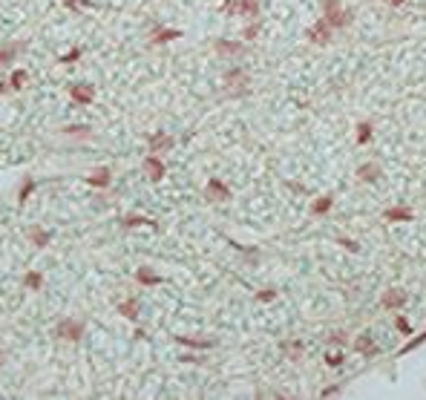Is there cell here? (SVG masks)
Segmentation results:
<instances>
[{
  "label": "cell",
  "instance_id": "13",
  "mask_svg": "<svg viewBox=\"0 0 426 400\" xmlns=\"http://www.w3.org/2000/svg\"><path fill=\"white\" fill-rule=\"evenodd\" d=\"M135 279L141 285H159L161 282V276L156 274V271H150V268H138V271H135Z\"/></svg>",
  "mask_w": 426,
  "mask_h": 400
},
{
  "label": "cell",
  "instance_id": "10",
  "mask_svg": "<svg viewBox=\"0 0 426 400\" xmlns=\"http://www.w3.org/2000/svg\"><path fill=\"white\" fill-rule=\"evenodd\" d=\"M216 52H222V55H242L245 52V44H236V41H216Z\"/></svg>",
  "mask_w": 426,
  "mask_h": 400
},
{
  "label": "cell",
  "instance_id": "23",
  "mask_svg": "<svg viewBox=\"0 0 426 400\" xmlns=\"http://www.w3.org/2000/svg\"><path fill=\"white\" fill-rule=\"evenodd\" d=\"M377 173H380V167H377V164H363V167H360V178H363V181H374V178H377Z\"/></svg>",
  "mask_w": 426,
  "mask_h": 400
},
{
  "label": "cell",
  "instance_id": "18",
  "mask_svg": "<svg viewBox=\"0 0 426 400\" xmlns=\"http://www.w3.org/2000/svg\"><path fill=\"white\" fill-rule=\"evenodd\" d=\"M118 311H121V317H127V320H135V317H138V303H135V300H124V303L118 305Z\"/></svg>",
  "mask_w": 426,
  "mask_h": 400
},
{
  "label": "cell",
  "instance_id": "33",
  "mask_svg": "<svg viewBox=\"0 0 426 400\" xmlns=\"http://www.w3.org/2000/svg\"><path fill=\"white\" fill-rule=\"evenodd\" d=\"M257 300H259V303H271V300H274V291H259Z\"/></svg>",
  "mask_w": 426,
  "mask_h": 400
},
{
  "label": "cell",
  "instance_id": "4",
  "mask_svg": "<svg viewBox=\"0 0 426 400\" xmlns=\"http://www.w3.org/2000/svg\"><path fill=\"white\" fill-rule=\"evenodd\" d=\"M69 95H72V101H78V104H92L95 101V87L92 84H72L69 87Z\"/></svg>",
  "mask_w": 426,
  "mask_h": 400
},
{
  "label": "cell",
  "instance_id": "3",
  "mask_svg": "<svg viewBox=\"0 0 426 400\" xmlns=\"http://www.w3.org/2000/svg\"><path fill=\"white\" fill-rule=\"evenodd\" d=\"M225 15H259L257 0H225Z\"/></svg>",
  "mask_w": 426,
  "mask_h": 400
},
{
  "label": "cell",
  "instance_id": "12",
  "mask_svg": "<svg viewBox=\"0 0 426 400\" xmlns=\"http://www.w3.org/2000/svg\"><path fill=\"white\" fill-rule=\"evenodd\" d=\"M29 239L35 242L38 248H46L49 239H52V231H44V228H29Z\"/></svg>",
  "mask_w": 426,
  "mask_h": 400
},
{
  "label": "cell",
  "instance_id": "25",
  "mask_svg": "<svg viewBox=\"0 0 426 400\" xmlns=\"http://www.w3.org/2000/svg\"><path fill=\"white\" fill-rule=\"evenodd\" d=\"M63 6H66V9H89L92 0H63Z\"/></svg>",
  "mask_w": 426,
  "mask_h": 400
},
{
  "label": "cell",
  "instance_id": "24",
  "mask_svg": "<svg viewBox=\"0 0 426 400\" xmlns=\"http://www.w3.org/2000/svg\"><path fill=\"white\" fill-rule=\"evenodd\" d=\"M124 228H138V225H153V228H156V222H153V219H144V216H124Z\"/></svg>",
  "mask_w": 426,
  "mask_h": 400
},
{
  "label": "cell",
  "instance_id": "19",
  "mask_svg": "<svg viewBox=\"0 0 426 400\" xmlns=\"http://www.w3.org/2000/svg\"><path fill=\"white\" fill-rule=\"evenodd\" d=\"M32 190H35V178H23V181H20V190H18V202L20 205H26V199H29Z\"/></svg>",
  "mask_w": 426,
  "mask_h": 400
},
{
  "label": "cell",
  "instance_id": "36",
  "mask_svg": "<svg viewBox=\"0 0 426 400\" xmlns=\"http://www.w3.org/2000/svg\"><path fill=\"white\" fill-rule=\"evenodd\" d=\"M9 89H12V87H9V84H6V81H0V95H6Z\"/></svg>",
  "mask_w": 426,
  "mask_h": 400
},
{
  "label": "cell",
  "instance_id": "5",
  "mask_svg": "<svg viewBox=\"0 0 426 400\" xmlns=\"http://www.w3.org/2000/svg\"><path fill=\"white\" fill-rule=\"evenodd\" d=\"M204 196H207L210 202H225V199H231V190H228L219 178H210L207 187H204Z\"/></svg>",
  "mask_w": 426,
  "mask_h": 400
},
{
  "label": "cell",
  "instance_id": "8",
  "mask_svg": "<svg viewBox=\"0 0 426 400\" xmlns=\"http://www.w3.org/2000/svg\"><path fill=\"white\" fill-rule=\"evenodd\" d=\"M167 147H173V135H167V133L150 135V153H161V150H167Z\"/></svg>",
  "mask_w": 426,
  "mask_h": 400
},
{
  "label": "cell",
  "instance_id": "28",
  "mask_svg": "<svg viewBox=\"0 0 426 400\" xmlns=\"http://www.w3.org/2000/svg\"><path fill=\"white\" fill-rule=\"evenodd\" d=\"M78 58H81V46H75V49H69V52L63 55V58H58V61L61 63H75Z\"/></svg>",
  "mask_w": 426,
  "mask_h": 400
},
{
  "label": "cell",
  "instance_id": "29",
  "mask_svg": "<svg viewBox=\"0 0 426 400\" xmlns=\"http://www.w3.org/2000/svg\"><path fill=\"white\" fill-rule=\"evenodd\" d=\"M329 207H331V199H329V196H326V199H320V202H314V207H311V210H314V213H326Z\"/></svg>",
  "mask_w": 426,
  "mask_h": 400
},
{
  "label": "cell",
  "instance_id": "34",
  "mask_svg": "<svg viewBox=\"0 0 426 400\" xmlns=\"http://www.w3.org/2000/svg\"><path fill=\"white\" fill-rule=\"evenodd\" d=\"M257 32H259V23H251V26L245 29V38H257Z\"/></svg>",
  "mask_w": 426,
  "mask_h": 400
},
{
  "label": "cell",
  "instance_id": "9",
  "mask_svg": "<svg viewBox=\"0 0 426 400\" xmlns=\"http://www.w3.org/2000/svg\"><path fill=\"white\" fill-rule=\"evenodd\" d=\"M383 219L386 222H412V210L409 207H392V210L383 213Z\"/></svg>",
  "mask_w": 426,
  "mask_h": 400
},
{
  "label": "cell",
  "instance_id": "26",
  "mask_svg": "<svg viewBox=\"0 0 426 400\" xmlns=\"http://www.w3.org/2000/svg\"><path fill=\"white\" fill-rule=\"evenodd\" d=\"M369 138H372V127H369V124H360V127H357V141L366 144Z\"/></svg>",
  "mask_w": 426,
  "mask_h": 400
},
{
  "label": "cell",
  "instance_id": "22",
  "mask_svg": "<svg viewBox=\"0 0 426 400\" xmlns=\"http://www.w3.org/2000/svg\"><path fill=\"white\" fill-rule=\"evenodd\" d=\"M26 78H29V75H26V69H15V72H12V81H9V87H12V89H23V84H26Z\"/></svg>",
  "mask_w": 426,
  "mask_h": 400
},
{
  "label": "cell",
  "instance_id": "32",
  "mask_svg": "<svg viewBox=\"0 0 426 400\" xmlns=\"http://www.w3.org/2000/svg\"><path fill=\"white\" fill-rule=\"evenodd\" d=\"M326 363H329V366H340V363H343V354H334V351H331V354H326Z\"/></svg>",
  "mask_w": 426,
  "mask_h": 400
},
{
  "label": "cell",
  "instance_id": "1",
  "mask_svg": "<svg viewBox=\"0 0 426 400\" xmlns=\"http://www.w3.org/2000/svg\"><path fill=\"white\" fill-rule=\"evenodd\" d=\"M55 337H63L69 340V343H78L81 337H84V322L81 320H72V317H66V320H61L58 325L52 329Z\"/></svg>",
  "mask_w": 426,
  "mask_h": 400
},
{
  "label": "cell",
  "instance_id": "7",
  "mask_svg": "<svg viewBox=\"0 0 426 400\" xmlns=\"http://www.w3.org/2000/svg\"><path fill=\"white\" fill-rule=\"evenodd\" d=\"M308 38L314 44H329V20H320L308 29Z\"/></svg>",
  "mask_w": 426,
  "mask_h": 400
},
{
  "label": "cell",
  "instance_id": "27",
  "mask_svg": "<svg viewBox=\"0 0 426 400\" xmlns=\"http://www.w3.org/2000/svg\"><path fill=\"white\" fill-rule=\"evenodd\" d=\"M248 81V75L242 69H233V72H228V84H245Z\"/></svg>",
  "mask_w": 426,
  "mask_h": 400
},
{
  "label": "cell",
  "instance_id": "11",
  "mask_svg": "<svg viewBox=\"0 0 426 400\" xmlns=\"http://www.w3.org/2000/svg\"><path fill=\"white\" fill-rule=\"evenodd\" d=\"M84 181H87L89 187H106V185H110V170H106V167H98L95 173H92V176H87Z\"/></svg>",
  "mask_w": 426,
  "mask_h": 400
},
{
  "label": "cell",
  "instance_id": "38",
  "mask_svg": "<svg viewBox=\"0 0 426 400\" xmlns=\"http://www.w3.org/2000/svg\"><path fill=\"white\" fill-rule=\"evenodd\" d=\"M0 360H3V354H0Z\"/></svg>",
  "mask_w": 426,
  "mask_h": 400
},
{
  "label": "cell",
  "instance_id": "39",
  "mask_svg": "<svg viewBox=\"0 0 426 400\" xmlns=\"http://www.w3.org/2000/svg\"><path fill=\"white\" fill-rule=\"evenodd\" d=\"M423 6H426V0H423Z\"/></svg>",
  "mask_w": 426,
  "mask_h": 400
},
{
  "label": "cell",
  "instance_id": "37",
  "mask_svg": "<svg viewBox=\"0 0 426 400\" xmlns=\"http://www.w3.org/2000/svg\"><path fill=\"white\" fill-rule=\"evenodd\" d=\"M389 3H392V6H400V3H403V0H389Z\"/></svg>",
  "mask_w": 426,
  "mask_h": 400
},
{
  "label": "cell",
  "instance_id": "31",
  "mask_svg": "<svg viewBox=\"0 0 426 400\" xmlns=\"http://www.w3.org/2000/svg\"><path fill=\"white\" fill-rule=\"evenodd\" d=\"M423 340H426V331H423V334H420V337H417V340H412V343H406V346L400 348V354H409V351H412V348H415V346H420Z\"/></svg>",
  "mask_w": 426,
  "mask_h": 400
},
{
  "label": "cell",
  "instance_id": "15",
  "mask_svg": "<svg viewBox=\"0 0 426 400\" xmlns=\"http://www.w3.org/2000/svg\"><path fill=\"white\" fill-rule=\"evenodd\" d=\"M403 303H406V294L403 291H389L383 297V305H386V308H400Z\"/></svg>",
  "mask_w": 426,
  "mask_h": 400
},
{
  "label": "cell",
  "instance_id": "14",
  "mask_svg": "<svg viewBox=\"0 0 426 400\" xmlns=\"http://www.w3.org/2000/svg\"><path fill=\"white\" fill-rule=\"evenodd\" d=\"M176 38H182L179 29H156L153 32V44H167V41H176Z\"/></svg>",
  "mask_w": 426,
  "mask_h": 400
},
{
  "label": "cell",
  "instance_id": "16",
  "mask_svg": "<svg viewBox=\"0 0 426 400\" xmlns=\"http://www.w3.org/2000/svg\"><path fill=\"white\" fill-rule=\"evenodd\" d=\"M26 44H9L0 49V66H6V63H12V58H15V52H20Z\"/></svg>",
  "mask_w": 426,
  "mask_h": 400
},
{
  "label": "cell",
  "instance_id": "6",
  "mask_svg": "<svg viewBox=\"0 0 426 400\" xmlns=\"http://www.w3.org/2000/svg\"><path fill=\"white\" fill-rule=\"evenodd\" d=\"M144 173H147L153 181H159V178L164 176V161H161L159 156H147V159H144Z\"/></svg>",
  "mask_w": 426,
  "mask_h": 400
},
{
  "label": "cell",
  "instance_id": "30",
  "mask_svg": "<svg viewBox=\"0 0 426 400\" xmlns=\"http://www.w3.org/2000/svg\"><path fill=\"white\" fill-rule=\"evenodd\" d=\"M63 133H66V135H84V138H89V127H66Z\"/></svg>",
  "mask_w": 426,
  "mask_h": 400
},
{
  "label": "cell",
  "instance_id": "35",
  "mask_svg": "<svg viewBox=\"0 0 426 400\" xmlns=\"http://www.w3.org/2000/svg\"><path fill=\"white\" fill-rule=\"evenodd\" d=\"M398 329H400V331H409V322L403 320V317H398Z\"/></svg>",
  "mask_w": 426,
  "mask_h": 400
},
{
  "label": "cell",
  "instance_id": "21",
  "mask_svg": "<svg viewBox=\"0 0 426 400\" xmlns=\"http://www.w3.org/2000/svg\"><path fill=\"white\" fill-rule=\"evenodd\" d=\"M182 346H193V348H213V340H196V337H176Z\"/></svg>",
  "mask_w": 426,
  "mask_h": 400
},
{
  "label": "cell",
  "instance_id": "20",
  "mask_svg": "<svg viewBox=\"0 0 426 400\" xmlns=\"http://www.w3.org/2000/svg\"><path fill=\"white\" fill-rule=\"evenodd\" d=\"M23 285H26L29 291H38V288L44 285V276L38 274V271H29V274L23 276Z\"/></svg>",
  "mask_w": 426,
  "mask_h": 400
},
{
  "label": "cell",
  "instance_id": "2",
  "mask_svg": "<svg viewBox=\"0 0 426 400\" xmlns=\"http://www.w3.org/2000/svg\"><path fill=\"white\" fill-rule=\"evenodd\" d=\"M323 6H326V20H329V26H346L348 20H351V12L340 9V0H326Z\"/></svg>",
  "mask_w": 426,
  "mask_h": 400
},
{
  "label": "cell",
  "instance_id": "17",
  "mask_svg": "<svg viewBox=\"0 0 426 400\" xmlns=\"http://www.w3.org/2000/svg\"><path fill=\"white\" fill-rule=\"evenodd\" d=\"M354 348L360 351V354H369V357H372V354H377V346H374V340H372V337H366V334L354 343Z\"/></svg>",
  "mask_w": 426,
  "mask_h": 400
}]
</instances>
